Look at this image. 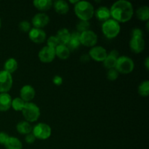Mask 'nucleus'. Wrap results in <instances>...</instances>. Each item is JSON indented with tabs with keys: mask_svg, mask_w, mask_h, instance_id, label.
<instances>
[{
	"mask_svg": "<svg viewBox=\"0 0 149 149\" xmlns=\"http://www.w3.org/2000/svg\"><path fill=\"white\" fill-rule=\"evenodd\" d=\"M110 13L112 19L118 23H126L132 19L134 14L133 6L126 0H119L112 4Z\"/></svg>",
	"mask_w": 149,
	"mask_h": 149,
	"instance_id": "nucleus-1",
	"label": "nucleus"
},
{
	"mask_svg": "<svg viewBox=\"0 0 149 149\" xmlns=\"http://www.w3.org/2000/svg\"><path fill=\"white\" fill-rule=\"evenodd\" d=\"M74 12L80 20L89 21L94 16V7L87 1H79L74 4Z\"/></svg>",
	"mask_w": 149,
	"mask_h": 149,
	"instance_id": "nucleus-2",
	"label": "nucleus"
},
{
	"mask_svg": "<svg viewBox=\"0 0 149 149\" xmlns=\"http://www.w3.org/2000/svg\"><path fill=\"white\" fill-rule=\"evenodd\" d=\"M21 111L23 117L28 122H36L40 116V109L37 105L32 102L25 103Z\"/></svg>",
	"mask_w": 149,
	"mask_h": 149,
	"instance_id": "nucleus-3",
	"label": "nucleus"
},
{
	"mask_svg": "<svg viewBox=\"0 0 149 149\" xmlns=\"http://www.w3.org/2000/svg\"><path fill=\"white\" fill-rule=\"evenodd\" d=\"M121 27L119 23L113 19H109L103 22L102 25V31L108 39H113L120 33Z\"/></svg>",
	"mask_w": 149,
	"mask_h": 149,
	"instance_id": "nucleus-4",
	"label": "nucleus"
},
{
	"mask_svg": "<svg viewBox=\"0 0 149 149\" xmlns=\"http://www.w3.org/2000/svg\"><path fill=\"white\" fill-rule=\"evenodd\" d=\"M134 68H135V64L133 61L130 57L122 55L117 58L115 68L120 74H130L133 71Z\"/></svg>",
	"mask_w": 149,
	"mask_h": 149,
	"instance_id": "nucleus-5",
	"label": "nucleus"
},
{
	"mask_svg": "<svg viewBox=\"0 0 149 149\" xmlns=\"http://www.w3.org/2000/svg\"><path fill=\"white\" fill-rule=\"evenodd\" d=\"M32 133L35 136L36 139L47 140L51 136L52 129L47 124L39 123L33 127Z\"/></svg>",
	"mask_w": 149,
	"mask_h": 149,
	"instance_id": "nucleus-6",
	"label": "nucleus"
},
{
	"mask_svg": "<svg viewBox=\"0 0 149 149\" xmlns=\"http://www.w3.org/2000/svg\"><path fill=\"white\" fill-rule=\"evenodd\" d=\"M97 42V36L93 31L88 30L80 33V43L87 47L95 46Z\"/></svg>",
	"mask_w": 149,
	"mask_h": 149,
	"instance_id": "nucleus-7",
	"label": "nucleus"
},
{
	"mask_svg": "<svg viewBox=\"0 0 149 149\" xmlns=\"http://www.w3.org/2000/svg\"><path fill=\"white\" fill-rule=\"evenodd\" d=\"M13 77L7 71H0V93H7L13 87Z\"/></svg>",
	"mask_w": 149,
	"mask_h": 149,
	"instance_id": "nucleus-8",
	"label": "nucleus"
},
{
	"mask_svg": "<svg viewBox=\"0 0 149 149\" xmlns=\"http://www.w3.org/2000/svg\"><path fill=\"white\" fill-rule=\"evenodd\" d=\"M89 56L97 62H103L108 55V52L105 48L101 46H95L91 47L89 51Z\"/></svg>",
	"mask_w": 149,
	"mask_h": 149,
	"instance_id": "nucleus-9",
	"label": "nucleus"
},
{
	"mask_svg": "<svg viewBox=\"0 0 149 149\" xmlns=\"http://www.w3.org/2000/svg\"><path fill=\"white\" fill-rule=\"evenodd\" d=\"M38 57L41 62L45 63H51L55 58V49L49 47L47 46L44 47L39 52Z\"/></svg>",
	"mask_w": 149,
	"mask_h": 149,
	"instance_id": "nucleus-10",
	"label": "nucleus"
},
{
	"mask_svg": "<svg viewBox=\"0 0 149 149\" xmlns=\"http://www.w3.org/2000/svg\"><path fill=\"white\" fill-rule=\"evenodd\" d=\"M29 37L34 43L41 44L46 39V33L42 29L33 28L29 32Z\"/></svg>",
	"mask_w": 149,
	"mask_h": 149,
	"instance_id": "nucleus-11",
	"label": "nucleus"
},
{
	"mask_svg": "<svg viewBox=\"0 0 149 149\" xmlns=\"http://www.w3.org/2000/svg\"><path fill=\"white\" fill-rule=\"evenodd\" d=\"M36 92L34 88L31 85L26 84L24 85L20 90V97L25 102L29 103L34 98Z\"/></svg>",
	"mask_w": 149,
	"mask_h": 149,
	"instance_id": "nucleus-12",
	"label": "nucleus"
},
{
	"mask_svg": "<svg viewBox=\"0 0 149 149\" xmlns=\"http://www.w3.org/2000/svg\"><path fill=\"white\" fill-rule=\"evenodd\" d=\"M145 40L143 37L132 36L130 41V47L135 53H141L145 49Z\"/></svg>",
	"mask_w": 149,
	"mask_h": 149,
	"instance_id": "nucleus-13",
	"label": "nucleus"
},
{
	"mask_svg": "<svg viewBox=\"0 0 149 149\" xmlns=\"http://www.w3.org/2000/svg\"><path fill=\"white\" fill-rule=\"evenodd\" d=\"M49 16L44 13H39L35 15L32 18V24L36 29H41L45 27L49 23Z\"/></svg>",
	"mask_w": 149,
	"mask_h": 149,
	"instance_id": "nucleus-14",
	"label": "nucleus"
},
{
	"mask_svg": "<svg viewBox=\"0 0 149 149\" xmlns=\"http://www.w3.org/2000/svg\"><path fill=\"white\" fill-rule=\"evenodd\" d=\"M94 15H95L96 18L98 20H100V21L105 22L110 19V10H109L107 7L102 6V7H98V8L95 11Z\"/></svg>",
	"mask_w": 149,
	"mask_h": 149,
	"instance_id": "nucleus-15",
	"label": "nucleus"
},
{
	"mask_svg": "<svg viewBox=\"0 0 149 149\" xmlns=\"http://www.w3.org/2000/svg\"><path fill=\"white\" fill-rule=\"evenodd\" d=\"M12 97L8 93H0V111H7L11 108Z\"/></svg>",
	"mask_w": 149,
	"mask_h": 149,
	"instance_id": "nucleus-16",
	"label": "nucleus"
},
{
	"mask_svg": "<svg viewBox=\"0 0 149 149\" xmlns=\"http://www.w3.org/2000/svg\"><path fill=\"white\" fill-rule=\"evenodd\" d=\"M80 45H81V43H80V33H79L78 31H74L71 33L69 41L66 45L69 50H75V49H78Z\"/></svg>",
	"mask_w": 149,
	"mask_h": 149,
	"instance_id": "nucleus-17",
	"label": "nucleus"
},
{
	"mask_svg": "<svg viewBox=\"0 0 149 149\" xmlns=\"http://www.w3.org/2000/svg\"><path fill=\"white\" fill-rule=\"evenodd\" d=\"M52 7H54L57 13L61 15L66 14L69 10V5L68 2L64 0H57L54 1Z\"/></svg>",
	"mask_w": 149,
	"mask_h": 149,
	"instance_id": "nucleus-18",
	"label": "nucleus"
},
{
	"mask_svg": "<svg viewBox=\"0 0 149 149\" xmlns=\"http://www.w3.org/2000/svg\"><path fill=\"white\" fill-rule=\"evenodd\" d=\"M56 37L59 42L60 45H66L69 41L70 37H71V33L69 31L65 28L61 29L58 31L56 35Z\"/></svg>",
	"mask_w": 149,
	"mask_h": 149,
	"instance_id": "nucleus-19",
	"label": "nucleus"
},
{
	"mask_svg": "<svg viewBox=\"0 0 149 149\" xmlns=\"http://www.w3.org/2000/svg\"><path fill=\"white\" fill-rule=\"evenodd\" d=\"M55 56L59 58L61 60H66L69 58L71 51L68 48L66 45H59L55 49Z\"/></svg>",
	"mask_w": 149,
	"mask_h": 149,
	"instance_id": "nucleus-20",
	"label": "nucleus"
},
{
	"mask_svg": "<svg viewBox=\"0 0 149 149\" xmlns=\"http://www.w3.org/2000/svg\"><path fill=\"white\" fill-rule=\"evenodd\" d=\"M16 130L20 134L26 135L29 133H31L33 127L29 122H26V121H21L17 123V126H16Z\"/></svg>",
	"mask_w": 149,
	"mask_h": 149,
	"instance_id": "nucleus-21",
	"label": "nucleus"
},
{
	"mask_svg": "<svg viewBox=\"0 0 149 149\" xmlns=\"http://www.w3.org/2000/svg\"><path fill=\"white\" fill-rule=\"evenodd\" d=\"M33 4L40 11H47L52 7L53 1L52 0H34Z\"/></svg>",
	"mask_w": 149,
	"mask_h": 149,
	"instance_id": "nucleus-22",
	"label": "nucleus"
},
{
	"mask_svg": "<svg viewBox=\"0 0 149 149\" xmlns=\"http://www.w3.org/2000/svg\"><path fill=\"white\" fill-rule=\"evenodd\" d=\"M4 146L6 149H22L23 148L21 141L15 137H9Z\"/></svg>",
	"mask_w": 149,
	"mask_h": 149,
	"instance_id": "nucleus-23",
	"label": "nucleus"
},
{
	"mask_svg": "<svg viewBox=\"0 0 149 149\" xmlns=\"http://www.w3.org/2000/svg\"><path fill=\"white\" fill-rule=\"evenodd\" d=\"M18 67L17 61L15 58H10L5 61L4 64V71H7L9 74H12L16 71Z\"/></svg>",
	"mask_w": 149,
	"mask_h": 149,
	"instance_id": "nucleus-24",
	"label": "nucleus"
},
{
	"mask_svg": "<svg viewBox=\"0 0 149 149\" xmlns=\"http://www.w3.org/2000/svg\"><path fill=\"white\" fill-rule=\"evenodd\" d=\"M136 16L142 21H148L149 19V8L148 6H141L136 10Z\"/></svg>",
	"mask_w": 149,
	"mask_h": 149,
	"instance_id": "nucleus-25",
	"label": "nucleus"
},
{
	"mask_svg": "<svg viewBox=\"0 0 149 149\" xmlns=\"http://www.w3.org/2000/svg\"><path fill=\"white\" fill-rule=\"evenodd\" d=\"M138 93L142 97H147L149 95V81L146 80V81H142L138 86Z\"/></svg>",
	"mask_w": 149,
	"mask_h": 149,
	"instance_id": "nucleus-26",
	"label": "nucleus"
},
{
	"mask_svg": "<svg viewBox=\"0 0 149 149\" xmlns=\"http://www.w3.org/2000/svg\"><path fill=\"white\" fill-rule=\"evenodd\" d=\"M116 61H117V58H116L115 57L111 56L109 54H108L107 57L106 58V59L103 61V65L108 69H111V68H115L116 64Z\"/></svg>",
	"mask_w": 149,
	"mask_h": 149,
	"instance_id": "nucleus-27",
	"label": "nucleus"
},
{
	"mask_svg": "<svg viewBox=\"0 0 149 149\" xmlns=\"http://www.w3.org/2000/svg\"><path fill=\"white\" fill-rule=\"evenodd\" d=\"M25 103H26L20 97H15L12 100L11 107H13V109L16 111H21L24 107Z\"/></svg>",
	"mask_w": 149,
	"mask_h": 149,
	"instance_id": "nucleus-28",
	"label": "nucleus"
},
{
	"mask_svg": "<svg viewBox=\"0 0 149 149\" xmlns=\"http://www.w3.org/2000/svg\"><path fill=\"white\" fill-rule=\"evenodd\" d=\"M90 23L89 21H84V20H81L79 22L77 25V31L79 33H82V32L90 30Z\"/></svg>",
	"mask_w": 149,
	"mask_h": 149,
	"instance_id": "nucleus-29",
	"label": "nucleus"
},
{
	"mask_svg": "<svg viewBox=\"0 0 149 149\" xmlns=\"http://www.w3.org/2000/svg\"><path fill=\"white\" fill-rule=\"evenodd\" d=\"M47 44V46L49 47L53 48V49H55V47L60 45L56 36H51L50 37L48 38Z\"/></svg>",
	"mask_w": 149,
	"mask_h": 149,
	"instance_id": "nucleus-30",
	"label": "nucleus"
},
{
	"mask_svg": "<svg viewBox=\"0 0 149 149\" xmlns=\"http://www.w3.org/2000/svg\"><path fill=\"white\" fill-rule=\"evenodd\" d=\"M19 29L23 32H29L31 29V25L27 20H23L19 23Z\"/></svg>",
	"mask_w": 149,
	"mask_h": 149,
	"instance_id": "nucleus-31",
	"label": "nucleus"
},
{
	"mask_svg": "<svg viewBox=\"0 0 149 149\" xmlns=\"http://www.w3.org/2000/svg\"><path fill=\"white\" fill-rule=\"evenodd\" d=\"M119 73L116 70V68L109 69L107 72V79L110 81H115L119 77Z\"/></svg>",
	"mask_w": 149,
	"mask_h": 149,
	"instance_id": "nucleus-32",
	"label": "nucleus"
},
{
	"mask_svg": "<svg viewBox=\"0 0 149 149\" xmlns=\"http://www.w3.org/2000/svg\"><path fill=\"white\" fill-rule=\"evenodd\" d=\"M36 141V138H35L34 135H33V133H29L28 135H26L25 137V141H26L27 143L29 144H32L35 142Z\"/></svg>",
	"mask_w": 149,
	"mask_h": 149,
	"instance_id": "nucleus-33",
	"label": "nucleus"
},
{
	"mask_svg": "<svg viewBox=\"0 0 149 149\" xmlns=\"http://www.w3.org/2000/svg\"><path fill=\"white\" fill-rule=\"evenodd\" d=\"M9 135H7V133L4 132H0V144L1 145H4V143H6L7 140L8 139Z\"/></svg>",
	"mask_w": 149,
	"mask_h": 149,
	"instance_id": "nucleus-34",
	"label": "nucleus"
},
{
	"mask_svg": "<svg viewBox=\"0 0 149 149\" xmlns=\"http://www.w3.org/2000/svg\"><path fill=\"white\" fill-rule=\"evenodd\" d=\"M52 81H53V84L56 86H60L63 84V78L59 75H55V77H53V79H52Z\"/></svg>",
	"mask_w": 149,
	"mask_h": 149,
	"instance_id": "nucleus-35",
	"label": "nucleus"
},
{
	"mask_svg": "<svg viewBox=\"0 0 149 149\" xmlns=\"http://www.w3.org/2000/svg\"><path fill=\"white\" fill-rule=\"evenodd\" d=\"M132 36H138L143 37V31L139 28H135L132 31Z\"/></svg>",
	"mask_w": 149,
	"mask_h": 149,
	"instance_id": "nucleus-36",
	"label": "nucleus"
},
{
	"mask_svg": "<svg viewBox=\"0 0 149 149\" xmlns=\"http://www.w3.org/2000/svg\"><path fill=\"white\" fill-rule=\"evenodd\" d=\"M90 56H89V55H87V54H84V55H82L81 56V58H80V61H81V62L84 63H86L88 62L89 61H90Z\"/></svg>",
	"mask_w": 149,
	"mask_h": 149,
	"instance_id": "nucleus-37",
	"label": "nucleus"
},
{
	"mask_svg": "<svg viewBox=\"0 0 149 149\" xmlns=\"http://www.w3.org/2000/svg\"><path fill=\"white\" fill-rule=\"evenodd\" d=\"M109 55H111V56H113L115 57L116 58H119V52H118L117 50H116V49H113V50L111 51L110 52H109Z\"/></svg>",
	"mask_w": 149,
	"mask_h": 149,
	"instance_id": "nucleus-38",
	"label": "nucleus"
},
{
	"mask_svg": "<svg viewBox=\"0 0 149 149\" xmlns=\"http://www.w3.org/2000/svg\"><path fill=\"white\" fill-rule=\"evenodd\" d=\"M144 65H145V67H146V69L148 71V70L149 69V58L148 57H147V58H146L145 62H144Z\"/></svg>",
	"mask_w": 149,
	"mask_h": 149,
	"instance_id": "nucleus-39",
	"label": "nucleus"
},
{
	"mask_svg": "<svg viewBox=\"0 0 149 149\" xmlns=\"http://www.w3.org/2000/svg\"><path fill=\"white\" fill-rule=\"evenodd\" d=\"M78 1H79V0H76V1H69V2L72 3V4H77V2H78Z\"/></svg>",
	"mask_w": 149,
	"mask_h": 149,
	"instance_id": "nucleus-40",
	"label": "nucleus"
},
{
	"mask_svg": "<svg viewBox=\"0 0 149 149\" xmlns=\"http://www.w3.org/2000/svg\"><path fill=\"white\" fill-rule=\"evenodd\" d=\"M1 19H0V28H1Z\"/></svg>",
	"mask_w": 149,
	"mask_h": 149,
	"instance_id": "nucleus-41",
	"label": "nucleus"
}]
</instances>
